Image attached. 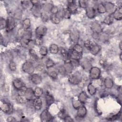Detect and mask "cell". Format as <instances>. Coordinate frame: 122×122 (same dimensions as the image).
I'll use <instances>...</instances> for the list:
<instances>
[{
    "instance_id": "cell-1",
    "label": "cell",
    "mask_w": 122,
    "mask_h": 122,
    "mask_svg": "<svg viewBox=\"0 0 122 122\" xmlns=\"http://www.w3.org/2000/svg\"><path fill=\"white\" fill-rule=\"evenodd\" d=\"M22 70L26 73L32 74L34 71L35 68L32 61H27L22 64Z\"/></svg>"
},
{
    "instance_id": "cell-2",
    "label": "cell",
    "mask_w": 122,
    "mask_h": 122,
    "mask_svg": "<svg viewBox=\"0 0 122 122\" xmlns=\"http://www.w3.org/2000/svg\"><path fill=\"white\" fill-rule=\"evenodd\" d=\"M40 118L42 122H46L51 121L53 119V117L47 109H45L41 112Z\"/></svg>"
},
{
    "instance_id": "cell-3",
    "label": "cell",
    "mask_w": 122,
    "mask_h": 122,
    "mask_svg": "<svg viewBox=\"0 0 122 122\" xmlns=\"http://www.w3.org/2000/svg\"><path fill=\"white\" fill-rule=\"evenodd\" d=\"M90 77L91 79L96 80L98 79L100 76L101 70L96 67H92L90 70Z\"/></svg>"
},
{
    "instance_id": "cell-4",
    "label": "cell",
    "mask_w": 122,
    "mask_h": 122,
    "mask_svg": "<svg viewBox=\"0 0 122 122\" xmlns=\"http://www.w3.org/2000/svg\"><path fill=\"white\" fill-rule=\"evenodd\" d=\"M70 38L71 41L76 44L80 39V33L76 29H72L70 32Z\"/></svg>"
},
{
    "instance_id": "cell-5",
    "label": "cell",
    "mask_w": 122,
    "mask_h": 122,
    "mask_svg": "<svg viewBox=\"0 0 122 122\" xmlns=\"http://www.w3.org/2000/svg\"><path fill=\"white\" fill-rule=\"evenodd\" d=\"M7 20V27L6 30L8 31H10L12 30L15 27V19L11 16L9 17Z\"/></svg>"
},
{
    "instance_id": "cell-6",
    "label": "cell",
    "mask_w": 122,
    "mask_h": 122,
    "mask_svg": "<svg viewBox=\"0 0 122 122\" xmlns=\"http://www.w3.org/2000/svg\"><path fill=\"white\" fill-rule=\"evenodd\" d=\"M47 31V28L44 26H39L35 29V33L37 37H40L42 38L45 36Z\"/></svg>"
},
{
    "instance_id": "cell-7",
    "label": "cell",
    "mask_w": 122,
    "mask_h": 122,
    "mask_svg": "<svg viewBox=\"0 0 122 122\" xmlns=\"http://www.w3.org/2000/svg\"><path fill=\"white\" fill-rule=\"evenodd\" d=\"M104 6L105 7L106 11L111 15L113 14L117 10V7L112 2H108L106 3Z\"/></svg>"
},
{
    "instance_id": "cell-8",
    "label": "cell",
    "mask_w": 122,
    "mask_h": 122,
    "mask_svg": "<svg viewBox=\"0 0 122 122\" xmlns=\"http://www.w3.org/2000/svg\"><path fill=\"white\" fill-rule=\"evenodd\" d=\"M30 79L31 81L35 85H39L42 82V78L41 76L37 73L31 74Z\"/></svg>"
},
{
    "instance_id": "cell-9",
    "label": "cell",
    "mask_w": 122,
    "mask_h": 122,
    "mask_svg": "<svg viewBox=\"0 0 122 122\" xmlns=\"http://www.w3.org/2000/svg\"><path fill=\"white\" fill-rule=\"evenodd\" d=\"M0 109L1 110L5 113H9L11 112L12 107L11 105L8 103L2 102L1 101L0 103Z\"/></svg>"
},
{
    "instance_id": "cell-10",
    "label": "cell",
    "mask_w": 122,
    "mask_h": 122,
    "mask_svg": "<svg viewBox=\"0 0 122 122\" xmlns=\"http://www.w3.org/2000/svg\"><path fill=\"white\" fill-rule=\"evenodd\" d=\"M64 67L66 70V72L71 73L72 72L73 68V66L71 63V61L70 58H67L64 61Z\"/></svg>"
},
{
    "instance_id": "cell-11",
    "label": "cell",
    "mask_w": 122,
    "mask_h": 122,
    "mask_svg": "<svg viewBox=\"0 0 122 122\" xmlns=\"http://www.w3.org/2000/svg\"><path fill=\"white\" fill-rule=\"evenodd\" d=\"M91 29L93 33L100 34L102 32V29L100 24L97 22H93L91 24Z\"/></svg>"
},
{
    "instance_id": "cell-12",
    "label": "cell",
    "mask_w": 122,
    "mask_h": 122,
    "mask_svg": "<svg viewBox=\"0 0 122 122\" xmlns=\"http://www.w3.org/2000/svg\"><path fill=\"white\" fill-rule=\"evenodd\" d=\"M81 81V80L79 76L75 74L71 75L68 78L69 82L73 85L79 84Z\"/></svg>"
},
{
    "instance_id": "cell-13",
    "label": "cell",
    "mask_w": 122,
    "mask_h": 122,
    "mask_svg": "<svg viewBox=\"0 0 122 122\" xmlns=\"http://www.w3.org/2000/svg\"><path fill=\"white\" fill-rule=\"evenodd\" d=\"M87 114V109L84 106H80L77 109V117L79 119H83Z\"/></svg>"
},
{
    "instance_id": "cell-14",
    "label": "cell",
    "mask_w": 122,
    "mask_h": 122,
    "mask_svg": "<svg viewBox=\"0 0 122 122\" xmlns=\"http://www.w3.org/2000/svg\"><path fill=\"white\" fill-rule=\"evenodd\" d=\"M33 106L37 111L40 110L42 106V102L40 97H35L33 102Z\"/></svg>"
},
{
    "instance_id": "cell-15",
    "label": "cell",
    "mask_w": 122,
    "mask_h": 122,
    "mask_svg": "<svg viewBox=\"0 0 122 122\" xmlns=\"http://www.w3.org/2000/svg\"><path fill=\"white\" fill-rule=\"evenodd\" d=\"M82 55V54L78 53L71 50L70 52H68V58L79 61L81 59Z\"/></svg>"
},
{
    "instance_id": "cell-16",
    "label": "cell",
    "mask_w": 122,
    "mask_h": 122,
    "mask_svg": "<svg viewBox=\"0 0 122 122\" xmlns=\"http://www.w3.org/2000/svg\"><path fill=\"white\" fill-rule=\"evenodd\" d=\"M12 84L13 87L17 90H19L24 86L23 82L20 79L16 78L13 80Z\"/></svg>"
},
{
    "instance_id": "cell-17",
    "label": "cell",
    "mask_w": 122,
    "mask_h": 122,
    "mask_svg": "<svg viewBox=\"0 0 122 122\" xmlns=\"http://www.w3.org/2000/svg\"><path fill=\"white\" fill-rule=\"evenodd\" d=\"M86 15L89 19H92L95 16V10L92 7H87L86 8Z\"/></svg>"
},
{
    "instance_id": "cell-18",
    "label": "cell",
    "mask_w": 122,
    "mask_h": 122,
    "mask_svg": "<svg viewBox=\"0 0 122 122\" xmlns=\"http://www.w3.org/2000/svg\"><path fill=\"white\" fill-rule=\"evenodd\" d=\"M31 11L34 16L36 17H41V11L40 6H32L31 9Z\"/></svg>"
},
{
    "instance_id": "cell-19",
    "label": "cell",
    "mask_w": 122,
    "mask_h": 122,
    "mask_svg": "<svg viewBox=\"0 0 122 122\" xmlns=\"http://www.w3.org/2000/svg\"><path fill=\"white\" fill-rule=\"evenodd\" d=\"M67 9L71 12V13L75 12L77 9V6L75 1L73 0L69 1Z\"/></svg>"
},
{
    "instance_id": "cell-20",
    "label": "cell",
    "mask_w": 122,
    "mask_h": 122,
    "mask_svg": "<svg viewBox=\"0 0 122 122\" xmlns=\"http://www.w3.org/2000/svg\"><path fill=\"white\" fill-rule=\"evenodd\" d=\"M81 65L83 68V70L86 71H90V69L92 67V64L90 62L86 59H85L81 61Z\"/></svg>"
},
{
    "instance_id": "cell-21",
    "label": "cell",
    "mask_w": 122,
    "mask_h": 122,
    "mask_svg": "<svg viewBox=\"0 0 122 122\" xmlns=\"http://www.w3.org/2000/svg\"><path fill=\"white\" fill-rule=\"evenodd\" d=\"M34 96V91L31 88H27L26 92L25 95L26 99L28 100H31Z\"/></svg>"
},
{
    "instance_id": "cell-22",
    "label": "cell",
    "mask_w": 122,
    "mask_h": 122,
    "mask_svg": "<svg viewBox=\"0 0 122 122\" xmlns=\"http://www.w3.org/2000/svg\"><path fill=\"white\" fill-rule=\"evenodd\" d=\"M101 50V47L100 45L94 44L90 50L91 53L94 55L97 54Z\"/></svg>"
},
{
    "instance_id": "cell-23",
    "label": "cell",
    "mask_w": 122,
    "mask_h": 122,
    "mask_svg": "<svg viewBox=\"0 0 122 122\" xmlns=\"http://www.w3.org/2000/svg\"><path fill=\"white\" fill-rule=\"evenodd\" d=\"M31 41L30 39H28L24 37H22L20 40V43L21 45L24 48H28L29 47Z\"/></svg>"
},
{
    "instance_id": "cell-24",
    "label": "cell",
    "mask_w": 122,
    "mask_h": 122,
    "mask_svg": "<svg viewBox=\"0 0 122 122\" xmlns=\"http://www.w3.org/2000/svg\"><path fill=\"white\" fill-rule=\"evenodd\" d=\"M54 97L49 92H47L45 95L46 103L48 106L51 105L54 102Z\"/></svg>"
},
{
    "instance_id": "cell-25",
    "label": "cell",
    "mask_w": 122,
    "mask_h": 122,
    "mask_svg": "<svg viewBox=\"0 0 122 122\" xmlns=\"http://www.w3.org/2000/svg\"><path fill=\"white\" fill-rule=\"evenodd\" d=\"M78 97L79 101L81 102V103H85L87 101L88 98V95H87L86 93L84 91L81 92L80 93V94Z\"/></svg>"
},
{
    "instance_id": "cell-26",
    "label": "cell",
    "mask_w": 122,
    "mask_h": 122,
    "mask_svg": "<svg viewBox=\"0 0 122 122\" xmlns=\"http://www.w3.org/2000/svg\"><path fill=\"white\" fill-rule=\"evenodd\" d=\"M104 85L106 88L111 89L113 85V82L112 79L107 77L104 80Z\"/></svg>"
},
{
    "instance_id": "cell-27",
    "label": "cell",
    "mask_w": 122,
    "mask_h": 122,
    "mask_svg": "<svg viewBox=\"0 0 122 122\" xmlns=\"http://www.w3.org/2000/svg\"><path fill=\"white\" fill-rule=\"evenodd\" d=\"M81 103L79 101L78 97H74L73 98L72 100V105L74 108L77 109L80 106H81Z\"/></svg>"
},
{
    "instance_id": "cell-28",
    "label": "cell",
    "mask_w": 122,
    "mask_h": 122,
    "mask_svg": "<svg viewBox=\"0 0 122 122\" xmlns=\"http://www.w3.org/2000/svg\"><path fill=\"white\" fill-rule=\"evenodd\" d=\"M59 50L60 49L58 46L56 44H51L49 47L50 52L51 54H55L58 53Z\"/></svg>"
},
{
    "instance_id": "cell-29",
    "label": "cell",
    "mask_w": 122,
    "mask_h": 122,
    "mask_svg": "<svg viewBox=\"0 0 122 122\" xmlns=\"http://www.w3.org/2000/svg\"><path fill=\"white\" fill-rule=\"evenodd\" d=\"M29 54L30 55V57L32 60L34 61H37L38 59V55L36 52V51L32 48H30L29 50Z\"/></svg>"
},
{
    "instance_id": "cell-30",
    "label": "cell",
    "mask_w": 122,
    "mask_h": 122,
    "mask_svg": "<svg viewBox=\"0 0 122 122\" xmlns=\"http://www.w3.org/2000/svg\"><path fill=\"white\" fill-rule=\"evenodd\" d=\"M87 91L89 94L92 96L95 94L96 89L92 83H89L87 86Z\"/></svg>"
},
{
    "instance_id": "cell-31",
    "label": "cell",
    "mask_w": 122,
    "mask_h": 122,
    "mask_svg": "<svg viewBox=\"0 0 122 122\" xmlns=\"http://www.w3.org/2000/svg\"><path fill=\"white\" fill-rule=\"evenodd\" d=\"M113 18L117 20H121L122 19V7L118 9V11H116L113 14Z\"/></svg>"
},
{
    "instance_id": "cell-32",
    "label": "cell",
    "mask_w": 122,
    "mask_h": 122,
    "mask_svg": "<svg viewBox=\"0 0 122 122\" xmlns=\"http://www.w3.org/2000/svg\"><path fill=\"white\" fill-rule=\"evenodd\" d=\"M22 14H23V12L22 10L20 9H18L15 10L14 13L13 18H14V19H16V20H20L22 18Z\"/></svg>"
},
{
    "instance_id": "cell-33",
    "label": "cell",
    "mask_w": 122,
    "mask_h": 122,
    "mask_svg": "<svg viewBox=\"0 0 122 122\" xmlns=\"http://www.w3.org/2000/svg\"><path fill=\"white\" fill-rule=\"evenodd\" d=\"M73 51H74L78 53H80V54H82V52H83V48L82 47V46L78 44V43H76L75 44L73 48H72V49Z\"/></svg>"
},
{
    "instance_id": "cell-34",
    "label": "cell",
    "mask_w": 122,
    "mask_h": 122,
    "mask_svg": "<svg viewBox=\"0 0 122 122\" xmlns=\"http://www.w3.org/2000/svg\"><path fill=\"white\" fill-rule=\"evenodd\" d=\"M30 26V20L29 18H25L22 21V28L28 30Z\"/></svg>"
},
{
    "instance_id": "cell-35",
    "label": "cell",
    "mask_w": 122,
    "mask_h": 122,
    "mask_svg": "<svg viewBox=\"0 0 122 122\" xmlns=\"http://www.w3.org/2000/svg\"><path fill=\"white\" fill-rule=\"evenodd\" d=\"M43 93V91L42 88L37 87L35 88V90H34V96L35 97H40Z\"/></svg>"
},
{
    "instance_id": "cell-36",
    "label": "cell",
    "mask_w": 122,
    "mask_h": 122,
    "mask_svg": "<svg viewBox=\"0 0 122 122\" xmlns=\"http://www.w3.org/2000/svg\"><path fill=\"white\" fill-rule=\"evenodd\" d=\"M50 20H51V22L55 24H59L60 21L61 20L56 15H51L50 16Z\"/></svg>"
},
{
    "instance_id": "cell-37",
    "label": "cell",
    "mask_w": 122,
    "mask_h": 122,
    "mask_svg": "<svg viewBox=\"0 0 122 122\" xmlns=\"http://www.w3.org/2000/svg\"><path fill=\"white\" fill-rule=\"evenodd\" d=\"M16 101L18 103L22 104L26 103L27 101V100L26 99L25 96L17 95L16 96Z\"/></svg>"
},
{
    "instance_id": "cell-38",
    "label": "cell",
    "mask_w": 122,
    "mask_h": 122,
    "mask_svg": "<svg viewBox=\"0 0 122 122\" xmlns=\"http://www.w3.org/2000/svg\"><path fill=\"white\" fill-rule=\"evenodd\" d=\"M71 12L67 9H65L63 10L62 12V16L64 18L66 19H69L70 18L71 16Z\"/></svg>"
},
{
    "instance_id": "cell-39",
    "label": "cell",
    "mask_w": 122,
    "mask_h": 122,
    "mask_svg": "<svg viewBox=\"0 0 122 122\" xmlns=\"http://www.w3.org/2000/svg\"><path fill=\"white\" fill-rule=\"evenodd\" d=\"M112 22L113 18L111 15H109L106 16L103 20V23L107 25H110L112 23Z\"/></svg>"
},
{
    "instance_id": "cell-40",
    "label": "cell",
    "mask_w": 122,
    "mask_h": 122,
    "mask_svg": "<svg viewBox=\"0 0 122 122\" xmlns=\"http://www.w3.org/2000/svg\"><path fill=\"white\" fill-rule=\"evenodd\" d=\"M97 11L100 13H105L106 11L104 5L102 3H99L97 6Z\"/></svg>"
},
{
    "instance_id": "cell-41",
    "label": "cell",
    "mask_w": 122,
    "mask_h": 122,
    "mask_svg": "<svg viewBox=\"0 0 122 122\" xmlns=\"http://www.w3.org/2000/svg\"><path fill=\"white\" fill-rule=\"evenodd\" d=\"M48 75L51 78L53 79H55L57 78L58 76V73L56 71L54 70H51L48 72Z\"/></svg>"
},
{
    "instance_id": "cell-42",
    "label": "cell",
    "mask_w": 122,
    "mask_h": 122,
    "mask_svg": "<svg viewBox=\"0 0 122 122\" xmlns=\"http://www.w3.org/2000/svg\"><path fill=\"white\" fill-rule=\"evenodd\" d=\"M9 68L11 71H15L16 70V63L12 60L10 61L9 63Z\"/></svg>"
},
{
    "instance_id": "cell-43",
    "label": "cell",
    "mask_w": 122,
    "mask_h": 122,
    "mask_svg": "<svg viewBox=\"0 0 122 122\" xmlns=\"http://www.w3.org/2000/svg\"><path fill=\"white\" fill-rule=\"evenodd\" d=\"M39 53L41 55L43 56L47 55L48 53V49L47 47L45 46H41L40 49Z\"/></svg>"
},
{
    "instance_id": "cell-44",
    "label": "cell",
    "mask_w": 122,
    "mask_h": 122,
    "mask_svg": "<svg viewBox=\"0 0 122 122\" xmlns=\"http://www.w3.org/2000/svg\"><path fill=\"white\" fill-rule=\"evenodd\" d=\"M27 88H26L25 86L20 89L19 90H18V95H20V96H25L26 91H27Z\"/></svg>"
},
{
    "instance_id": "cell-45",
    "label": "cell",
    "mask_w": 122,
    "mask_h": 122,
    "mask_svg": "<svg viewBox=\"0 0 122 122\" xmlns=\"http://www.w3.org/2000/svg\"><path fill=\"white\" fill-rule=\"evenodd\" d=\"M41 20L43 21L46 22L50 18V16H49V15L45 12H41Z\"/></svg>"
},
{
    "instance_id": "cell-46",
    "label": "cell",
    "mask_w": 122,
    "mask_h": 122,
    "mask_svg": "<svg viewBox=\"0 0 122 122\" xmlns=\"http://www.w3.org/2000/svg\"><path fill=\"white\" fill-rule=\"evenodd\" d=\"M54 65H55V63H54V61L51 59L48 60L46 61V64H45L46 68L47 69H50V68L53 67L54 66Z\"/></svg>"
},
{
    "instance_id": "cell-47",
    "label": "cell",
    "mask_w": 122,
    "mask_h": 122,
    "mask_svg": "<svg viewBox=\"0 0 122 122\" xmlns=\"http://www.w3.org/2000/svg\"><path fill=\"white\" fill-rule=\"evenodd\" d=\"M7 27V20L4 18H1L0 20V29L2 30L6 28Z\"/></svg>"
},
{
    "instance_id": "cell-48",
    "label": "cell",
    "mask_w": 122,
    "mask_h": 122,
    "mask_svg": "<svg viewBox=\"0 0 122 122\" xmlns=\"http://www.w3.org/2000/svg\"><path fill=\"white\" fill-rule=\"evenodd\" d=\"M42 42H43L42 38L40 37H36L34 41V44L37 46L41 45L42 44Z\"/></svg>"
},
{
    "instance_id": "cell-49",
    "label": "cell",
    "mask_w": 122,
    "mask_h": 122,
    "mask_svg": "<svg viewBox=\"0 0 122 122\" xmlns=\"http://www.w3.org/2000/svg\"><path fill=\"white\" fill-rule=\"evenodd\" d=\"M58 115L59 117H60L61 119H64V118L66 116L68 115V113H67L66 111L65 110H64V109L61 110L60 111V112L58 113Z\"/></svg>"
},
{
    "instance_id": "cell-50",
    "label": "cell",
    "mask_w": 122,
    "mask_h": 122,
    "mask_svg": "<svg viewBox=\"0 0 122 122\" xmlns=\"http://www.w3.org/2000/svg\"><path fill=\"white\" fill-rule=\"evenodd\" d=\"M46 66L43 63H40L35 67L36 70L38 71H42L45 70Z\"/></svg>"
},
{
    "instance_id": "cell-51",
    "label": "cell",
    "mask_w": 122,
    "mask_h": 122,
    "mask_svg": "<svg viewBox=\"0 0 122 122\" xmlns=\"http://www.w3.org/2000/svg\"><path fill=\"white\" fill-rule=\"evenodd\" d=\"M84 44L85 47L87 49L90 50L91 49V48H92V47L94 44V43H93L92 41H90L89 40H87V41H85Z\"/></svg>"
},
{
    "instance_id": "cell-52",
    "label": "cell",
    "mask_w": 122,
    "mask_h": 122,
    "mask_svg": "<svg viewBox=\"0 0 122 122\" xmlns=\"http://www.w3.org/2000/svg\"><path fill=\"white\" fill-rule=\"evenodd\" d=\"M25 31H26V30L24 29L23 28H20L19 30H18V33H17V34H18V36L20 38V39L21 38H22L24 35V34H25Z\"/></svg>"
},
{
    "instance_id": "cell-53",
    "label": "cell",
    "mask_w": 122,
    "mask_h": 122,
    "mask_svg": "<svg viewBox=\"0 0 122 122\" xmlns=\"http://www.w3.org/2000/svg\"><path fill=\"white\" fill-rule=\"evenodd\" d=\"M31 36H32V33H31V30H30L29 29L28 30H26L24 35L23 37L31 40Z\"/></svg>"
},
{
    "instance_id": "cell-54",
    "label": "cell",
    "mask_w": 122,
    "mask_h": 122,
    "mask_svg": "<svg viewBox=\"0 0 122 122\" xmlns=\"http://www.w3.org/2000/svg\"><path fill=\"white\" fill-rule=\"evenodd\" d=\"M60 50V53L63 58H66V59L68 58V52L66 51L65 49L61 48Z\"/></svg>"
},
{
    "instance_id": "cell-55",
    "label": "cell",
    "mask_w": 122,
    "mask_h": 122,
    "mask_svg": "<svg viewBox=\"0 0 122 122\" xmlns=\"http://www.w3.org/2000/svg\"><path fill=\"white\" fill-rule=\"evenodd\" d=\"M50 11L51 12V13L52 14V15H56V14H57L58 13V7L55 6H53L51 7V9Z\"/></svg>"
},
{
    "instance_id": "cell-56",
    "label": "cell",
    "mask_w": 122,
    "mask_h": 122,
    "mask_svg": "<svg viewBox=\"0 0 122 122\" xmlns=\"http://www.w3.org/2000/svg\"><path fill=\"white\" fill-rule=\"evenodd\" d=\"M79 4L81 8H86L87 7V1L85 0H79Z\"/></svg>"
},
{
    "instance_id": "cell-57",
    "label": "cell",
    "mask_w": 122,
    "mask_h": 122,
    "mask_svg": "<svg viewBox=\"0 0 122 122\" xmlns=\"http://www.w3.org/2000/svg\"><path fill=\"white\" fill-rule=\"evenodd\" d=\"M58 72H60L61 74H64L66 71V70L64 67L63 66H60L58 67Z\"/></svg>"
},
{
    "instance_id": "cell-58",
    "label": "cell",
    "mask_w": 122,
    "mask_h": 122,
    "mask_svg": "<svg viewBox=\"0 0 122 122\" xmlns=\"http://www.w3.org/2000/svg\"><path fill=\"white\" fill-rule=\"evenodd\" d=\"M21 2L22 6L24 8L27 9L30 6V3H29V1H22Z\"/></svg>"
},
{
    "instance_id": "cell-59",
    "label": "cell",
    "mask_w": 122,
    "mask_h": 122,
    "mask_svg": "<svg viewBox=\"0 0 122 122\" xmlns=\"http://www.w3.org/2000/svg\"><path fill=\"white\" fill-rule=\"evenodd\" d=\"M7 121L8 122H16L17 120L15 117L12 116H10L8 117L7 119Z\"/></svg>"
},
{
    "instance_id": "cell-60",
    "label": "cell",
    "mask_w": 122,
    "mask_h": 122,
    "mask_svg": "<svg viewBox=\"0 0 122 122\" xmlns=\"http://www.w3.org/2000/svg\"><path fill=\"white\" fill-rule=\"evenodd\" d=\"M30 3L33 5V6H40V1L39 0H34L30 1Z\"/></svg>"
},
{
    "instance_id": "cell-61",
    "label": "cell",
    "mask_w": 122,
    "mask_h": 122,
    "mask_svg": "<svg viewBox=\"0 0 122 122\" xmlns=\"http://www.w3.org/2000/svg\"><path fill=\"white\" fill-rule=\"evenodd\" d=\"M3 90H4L6 92H8L9 91V86L7 83H5L3 84Z\"/></svg>"
},
{
    "instance_id": "cell-62",
    "label": "cell",
    "mask_w": 122,
    "mask_h": 122,
    "mask_svg": "<svg viewBox=\"0 0 122 122\" xmlns=\"http://www.w3.org/2000/svg\"><path fill=\"white\" fill-rule=\"evenodd\" d=\"M64 121H65V122H72V121H73V120L71 117V116H69V115L66 116L64 118Z\"/></svg>"
},
{
    "instance_id": "cell-63",
    "label": "cell",
    "mask_w": 122,
    "mask_h": 122,
    "mask_svg": "<svg viewBox=\"0 0 122 122\" xmlns=\"http://www.w3.org/2000/svg\"><path fill=\"white\" fill-rule=\"evenodd\" d=\"M119 48L121 50H122V41H120V43H119Z\"/></svg>"
},
{
    "instance_id": "cell-64",
    "label": "cell",
    "mask_w": 122,
    "mask_h": 122,
    "mask_svg": "<svg viewBox=\"0 0 122 122\" xmlns=\"http://www.w3.org/2000/svg\"><path fill=\"white\" fill-rule=\"evenodd\" d=\"M120 59L121 60H122V53H120Z\"/></svg>"
}]
</instances>
